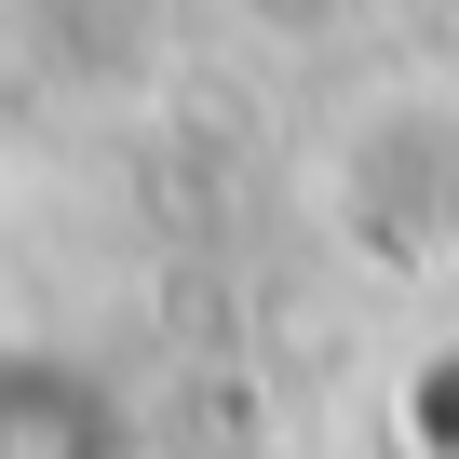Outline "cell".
<instances>
[{"mask_svg": "<svg viewBox=\"0 0 459 459\" xmlns=\"http://www.w3.org/2000/svg\"><path fill=\"white\" fill-rule=\"evenodd\" d=\"M0 459H135L122 446V405L108 378L28 351V338H0Z\"/></svg>", "mask_w": 459, "mask_h": 459, "instance_id": "cell-1", "label": "cell"}]
</instances>
